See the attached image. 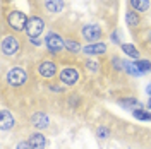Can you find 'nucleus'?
<instances>
[{
	"instance_id": "1",
	"label": "nucleus",
	"mask_w": 151,
	"mask_h": 149,
	"mask_svg": "<svg viewBox=\"0 0 151 149\" xmlns=\"http://www.w3.org/2000/svg\"><path fill=\"white\" fill-rule=\"evenodd\" d=\"M2 24H4V28H2V45H0L2 58L4 60H7V58L14 60V58L21 57V52H24L28 45L22 41V38L19 36V33H14V31L7 33L9 26L4 21H2Z\"/></svg>"
},
{
	"instance_id": "2",
	"label": "nucleus",
	"mask_w": 151,
	"mask_h": 149,
	"mask_svg": "<svg viewBox=\"0 0 151 149\" xmlns=\"http://www.w3.org/2000/svg\"><path fill=\"white\" fill-rule=\"evenodd\" d=\"M31 81L29 72L22 65H12L7 70H4V87H22Z\"/></svg>"
},
{
	"instance_id": "3",
	"label": "nucleus",
	"mask_w": 151,
	"mask_h": 149,
	"mask_svg": "<svg viewBox=\"0 0 151 149\" xmlns=\"http://www.w3.org/2000/svg\"><path fill=\"white\" fill-rule=\"evenodd\" d=\"M28 19L29 17H26V14H24L22 10L10 9V10H5V12H4L2 21L9 26L10 31H14V33H22V31H26Z\"/></svg>"
},
{
	"instance_id": "4",
	"label": "nucleus",
	"mask_w": 151,
	"mask_h": 149,
	"mask_svg": "<svg viewBox=\"0 0 151 149\" xmlns=\"http://www.w3.org/2000/svg\"><path fill=\"white\" fill-rule=\"evenodd\" d=\"M45 45L48 48V53L57 57L65 50V39H64L62 34H58L57 31H50L47 36H45Z\"/></svg>"
},
{
	"instance_id": "5",
	"label": "nucleus",
	"mask_w": 151,
	"mask_h": 149,
	"mask_svg": "<svg viewBox=\"0 0 151 149\" xmlns=\"http://www.w3.org/2000/svg\"><path fill=\"white\" fill-rule=\"evenodd\" d=\"M105 36L103 26L98 22H88L84 28L81 29V38L86 39L88 43H100V39Z\"/></svg>"
},
{
	"instance_id": "6",
	"label": "nucleus",
	"mask_w": 151,
	"mask_h": 149,
	"mask_svg": "<svg viewBox=\"0 0 151 149\" xmlns=\"http://www.w3.org/2000/svg\"><path fill=\"white\" fill-rule=\"evenodd\" d=\"M47 29V21L41 16H31L28 19V26H26V34L28 38H40L43 34V31Z\"/></svg>"
},
{
	"instance_id": "7",
	"label": "nucleus",
	"mask_w": 151,
	"mask_h": 149,
	"mask_svg": "<svg viewBox=\"0 0 151 149\" xmlns=\"http://www.w3.org/2000/svg\"><path fill=\"white\" fill-rule=\"evenodd\" d=\"M36 72L43 79H52V77L58 75V62L57 60H50V58H43V60L38 62Z\"/></svg>"
},
{
	"instance_id": "8",
	"label": "nucleus",
	"mask_w": 151,
	"mask_h": 149,
	"mask_svg": "<svg viewBox=\"0 0 151 149\" xmlns=\"http://www.w3.org/2000/svg\"><path fill=\"white\" fill-rule=\"evenodd\" d=\"M79 77H81V74H79V70L74 65H65L58 72V81H60V84L62 86H67V87L76 86V84L79 82Z\"/></svg>"
},
{
	"instance_id": "9",
	"label": "nucleus",
	"mask_w": 151,
	"mask_h": 149,
	"mask_svg": "<svg viewBox=\"0 0 151 149\" xmlns=\"http://www.w3.org/2000/svg\"><path fill=\"white\" fill-rule=\"evenodd\" d=\"M29 123H31V127L33 129H36V130H45L50 127V118H48L47 113L43 112H35L31 117H29Z\"/></svg>"
},
{
	"instance_id": "10",
	"label": "nucleus",
	"mask_w": 151,
	"mask_h": 149,
	"mask_svg": "<svg viewBox=\"0 0 151 149\" xmlns=\"http://www.w3.org/2000/svg\"><path fill=\"white\" fill-rule=\"evenodd\" d=\"M125 22H127V26L131 28L132 34L134 33H137L139 29L142 28V17L139 12H136V10H132L127 7V10H125Z\"/></svg>"
},
{
	"instance_id": "11",
	"label": "nucleus",
	"mask_w": 151,
	"mask_h": 149,
	"mask_svg": "<svg viewBox=\"0 0 151 149\" xmlns=\"http://www.w3.org/2000/svg\"><path fill=\"white\" fill-rule=\"evenodd\" d=\"M16 125H17V122H16L14 113L7 108H2V112H0V129H2V132L12 130V129H16Z\"/></svg>"
},
{
	"instance_id": "12",
	"label": "nucleus",
	"mask_w": 151,
	"mask_h": 149,
	"mask_svg": "<svg viewBox=\"0 0 151 149\" xmlns=\"http://www.w3.org/2000/svg\"><path fill=\"white\" fill-rule=\"evenodd\" d=\"M134 38H137L139 47L144 52H151V28H144L142 26L137 33H134Z\"/></svg>"
},
{
	"instance_id": "13",
	"label": "nucleus",
	"mask_w": 151,
	"mask_h": 149,
	"mask_svg": "<svg viewBox=\"0 0 151 149\" xmlns=\"http://www.w3.org/2000/svg\"><path fill=\"white\" fill-rule=\"evenodd\" d=\"M127 7L139 14H146L151 10V0H127Z\"/></svg>"
},
{
	"instance_id": "14",
	"label": "nucleus",
	"mask_w": 151,
	"mask_h": 149,
	"mask_svg": "<svg viewBox=\"0 0 151 149\" xmlns=\"http://www.w3.org/2000/svg\"><path fill=\"white\" fill-rule=\"evenodd\" d=\"M83 53L88 57L103 55V53H106V45L105 43H91V45H88V47L83 48Z\"/></svg>"
},
{
	"instance_id": "15",
	"label": "nucleus",
	"mask_w": 151,
	"mask_h": 149,
	"mask_svg": "<svg viewBox=\"0 0 151 149\" xmlns=\"http://www.w3.org/2000/svg\"><path fill=\"white\" fill-rule=\"evenodd\" d=\"M29 144L33 146V149H45L47 148V137L41 134L40 130L33 132L31 135H29Z\"/></svg>"
},
{
	"instance_id": "16",
	"label": "nucleus",
	"mask_w": 151,
	"mask_h": 149,
	"mask_svg": "<svg viewBox=\"0 0 151 149\" xmlns=\"http://www.w3.org/2000/svg\"><path fill=\"white\" fill-rule=\"evenodd\" d=\"M119 105L122 106L124 110H137V108H142V105L139 100H136V98H122V100H119Z\"/></svg>"
},
{
	"instance_id": "17",
	"label": "nucleus",
	"mask_w": 151,
	"mask_h": 149,
	"mask_svg": "<svg viewBox=\"0 0 151 149\" xmlns=\"http://www.w3.org/2000/svg\"><path fill=\"white\" fill-rule=\"evenodd\" d=\"M120 47H122V52H124V53H127V55L131 57V58H136V60H139V57H141V52H139V48H136L134 45H131V43H122Z\"/></svg>"
},
{
	"instance_id": "18",
	"label": "nucleus",
	"mask_w": 151,
	"mask_h": 149,
	"mask_svg": "<svg viewBox=\"0 0 151 149\" xmlns=\"http://www.w3.org/2000/svg\"><path fill=\"white\" fill-rule=\"evenodd\" d=\"M124 70L127 72V74L134 75V77H141V72H139V69L136 67V62H129V60H124Z\"/></svg>"
},
{
	"instance_id": "19",
	"label": "nucleus",
	"mask_w": 151,
	"mask_h": 149,
	"mask_svg": "<svg viewBox=\"0 0 151 149\" xmlns=\"http://www.w3.org/2000/svg\"><path fill=\"white\" fill-rule=\"evenodd\" d=\"M132 115H134V118H137V120L151 122V112H146L144 108H137V110H134Z\"/></svg>"
},
{
	"instance_id": "20",
	"label": "nucleus",
	"mask_w": 151,
	"mask_h": 149,
	"mask_svg": "<svg viewBox=\"0 0 151 149\" xmlns=\"http://www.w3.org/2000/svg\"><path fill=\"white\" fill-rule=\"evenodd\" d=\"M136 67L139 69V72H141L142 75L151 72V62L150 60H136Z\"/></svg>"
},
{
	"instance_id": "21",
	"label": "nucleus",
	"mask_w": 151,
	"mask_h": 149,
	"mask_svg": "<svg viewBox=\"0 0 151 149\" xmlns=\"http://www.w3.org/2000/svg\"><path fill=\"white\" fill-rule=\"evenodd\" d=\"M110 39H112L115 45H122V33H120V29L119 28L113 29L112 33H110Z\"/></svg>"
},
{
	"instance_id": "22",
	"label": "nucleus",
	"mask_w": 151,
	"mask_h": 149,
	"mask_svg": "<svg viewBox=\"0 0 151 149\" xmlns=\"http://www.w3.org/2000/svg\"><path fill=\"white\" fill-rule=\"evenodd\" d=\"M83 64L86 65V69L89 72H100V64L98 62H94V60H84Z\"/></svg>"
},
{
	"instance_id": "23",
	"label": "nucleus",
	"mask_w": 151,
	"mask_h": 149,
	"mask_svg": "<svg viewBox=\"0 0 151 149\" xmlns=\"http://www.w3.org/2000/svg\"><path fill=\"white\" fill-rule=\"evenodd\" d=\"M96 134H98V137H100V139H106V137L110 135V130H108L106 127H100V129L96 130Z\"/></svg>"
},
{
	"instance_id": "24",
	"label": "nucleus",
	"mask_w": 151,
	"mask_h": 149,
	"mask_svg": "<svg viewBox=\"0 0 151 149\" xmlns=\"http://www.w3.org/2000/svg\"><path fill=\"white\" fill-rule=\"evenodd\" d=\"M16 149H33V146L29 144V140H21V142H17Z\"/></svg>"
},
{
	"instance_id": "25",
	"label": "nucleus",
	"mask_w": 151,
	"mask_h": 149,
	"mask_svg": "<svg viewBox=\"0 0 151 149\" xmlns=\"http://www.w3.org/2000/svg\"><path fill=\"white\" fill-rule=\"evenodd\" d=\"M146 93H148V96L151 98V82L148 84V87H146Z\"/></svg>"
},
{
	"instance_id": "26",
	"label": "nucleus",
	"mask_w": 151,
	"mask_h": 149,
	"mask_svg": "<svg viewBox=\"0 0 151 149\" xmlns=\"http://www.w3.org/2000/svg\"><path fill=\"white\" fill-rule=\"evenodd\" d=\"M148 108H150V112H151V98L148 100Z\"/></svg>"
},
{
	"instance_id": "27",
	"label": "nucleus",
	"mask_w": 151,
	"mask_h": 149,
	"mask_svg": "<svg viewBox=\"0 0 151 149\" xmlns=\"http://www.w3.org/2000/svg\"><path fill=\"white\" fill-rule=\"evenodd\" d=\"M7 2H12V0H4V5H5V4H7Z\"/></svg>"
}]
</instances>
